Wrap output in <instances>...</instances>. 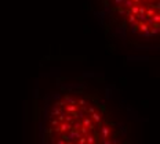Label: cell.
<instances>
[{
  "mask_svg": "<svg viewBox=\"0 0 160 144\" xmlns=\"http://www.w3.org/2000/svg\"><path fill=\"white\" fill-rule=\"evenodd\" d=\"M38 144H134L131 111L119 91L84 74L58 80L38 105Z\"/></svg>",
  "mask_w": 160,
  "mask_h": 144,
  "instance_id": "cell-1",
  "label": "cell"
},
{
  "mask_svg": "<svg viewBox=\"0 0 160 144\" xmlns=\"http://www.w3.org/2000/svg\"><path fill=\"white\" fill-rule=\"evenodd\" d=\"M106 37L133 50L159 47V0H90Z\"/></svg>",
  "mask_w": 160,
  "mask_h": 144,
  "instance_id": "cell-2",
  "label": "cell"
}]
</instances>
